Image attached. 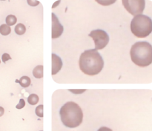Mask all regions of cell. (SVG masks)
<instances>
[{
  "label": "cell",
  "instance_id": "ac0fdd59",
  "mask_svg": "<svg viewBox=\"0 0 152 131\" xmlns=\"http://www.w3.org/2000/svg\"><path fill=\"white\" fill-rule=\"evenodd\" d=\"M27 2L28 5H30V6H33V7L38 5L40 4V2H39V1H31V0H29V1H28Z\"/></svg>",
  "mask_w": 152,
  "mask_h": 131
},
{
  "label": "cell",
  "instance_id": "44dd1931",
  "mask_svg": "<svg viewBox=\"0 0 152 131\" xmlns=\"http://www.w3.org/2000/svg\"><path fill=\"white\" fill-rule=\"evenodd\" d=\"M4 113H5V110H4V108H2V107H0V116H3Z\"/></svg>",
  "mask_w": 152,
  "mask_h": 131
},
{
  "label": "cell",
  "instance_id": "3957f363",
  "mask_svg": "<svg viewBox=\"0 0 152 131\" xmlns=\"http://www.w3.org/2000/svg\"><path fill=\"white\" fill-rule=\"evenodd\" d=\"M130 56L133 62L141 68L152 64V45L145 41L135 42L130 50Z\"/></svg>",
  "mask_w": 152,
  "mask_h": 131
},
{
  "label": "cell",
  "instance_id": "7402d4cb",
  "mask_svg": "<svg viewBox=\"0 0 152 131\" xmlns=\"http://www.w3.org/2000/svg\"><path fill=\"white\" fill-rule=\"evenodd\" d=\"M0 63H1V61H0Z\"/></svg>",
  "mask_w": 152,
  "mask_h": 131
},
{
  "label": "cell",
  "instance_id": "7a4b0ae2",
  "mask_svg": "<svg viewBox=\"0 0 152 131\" xmlns=\"http://www.w3.org/2000/svg\"><path fill=\"white\" fill-rule=\"evenodd\" d=\"M61 121L65 127L77 128L83 120V113L80 107L73 102L65 103L59 111Z\"/></svg>",
  "mask_w": 152,
  "mask_h": 131
},
{
  "label": "cell",
  "instance_id": "ba28073f",
  "mask_svg": "<svg viewBox=\"0 0 152 131\" xmlns=\"http://www.w3.org/2000/svg\"><path fill=\"white\" fill-rule=\"evenodd\" d=\"M52 75H56L63 67V61L56 54L52 53Z\"/></svg>",
  "mask_w": 152,
  "mask_h": 131
},
{
  "label": "cell",
  "instance_id": "ffe728a7",
  "mask_svg": "<svg viewBox=\"0 0 152 131\" xmlns=\"http://www.w3.org/2000/svg\"><path fill=\"white\" fill-rule=\"evenodd\" d=\"M97 131H113V130L111 129V128H107V127H102V128H100V129H98V130Z\"/></svg>",
  "mask_w": 152,
  "mask_h": 131
},
{
  "label": "cell",
  "instance_id": "52a82bcc",
  "mask_svg": "<svg viewBox=\"0 0 152 131\" xmlns=\"http://www.w3.org/2000/svg\"><path fill=\"white\" fill-rule=\"evenodd\" d=\"M52 33L51 37L52 39H56L59 38L61 35L63 34L64 27L58 19L57 16H56L55 13H52Z\"/></svg>",
  "mask_w": 152,
  "mask_h": 131
},
{
  "label": "cell",
  "instance_id": "d6986e66",
  "mask_svg": "<svg viewBox=\"0 0 152 131\" xmlns=\"http://www.w3.org/2000/svg\"><path fill=\"white\" fill-rule=\"evenodd\" d=\"M69 91H71L73 94H82L85 91V90H69Z\"/></svg>",
  "mask_w": 152,
  "mask_h": 131
},
{
  "label": "cell",
  "instance_id": "5bb4252c",
  "mask_svg": "<svg viewBox=\"0 0 152 131\" xmlns=\"http://www.w3.org/2000/svg\"><path fill=\"white\" fill-rule=\"evenodd\" d=\"M6 24L8 26H12V25H14L16 23V21H17V19L15 16L13 15H8V16L6 17Z\"/></svg>",
  "mask_w": 152,
  "mask_h": 131
},
{
  "label": "cell",
  "instance_id": "30bf717a",
  "mask_svg": "<svg viewBox=\"0 0 152 131\" xmlns=\"http://www.w3.org/2000/svg\"><path fill=\"white\" fill-rule=\"evenodd\" d=\"M16 82L20 83L22 88H28L30 84V79L28 76H22L20 78V80H16Z\"/></svg>",
  "mask_w": 152,
  "mask_h": 131
},
{
  "label": "cell",
  "instance_id": "7c38bea8",
  "mask_svg": "<svg viewBox=\"0 0 152 131\" xmlns=\"http://www.w3.org/2000/svg\"><path fill=\"white\" fill-rule=\"evenodd\" d=\"M26 31V27L23 24L20 23L18 25H16L15 27V33L18 35H22L24 34Z\"/></svg>",
  "mask_w": 152,
  "mask_h": 131
},
{
  "label": "cell",
  "instance_id": "9a60e30c",
  "mask_svg": "<svg viewBox=\"0 0 152 131\" xmlns=\"http://www.w3.org/2000/svg\"><path fill=\"white\" fill-rule=\"evenodd\" d=\"M35 112H36V116H38L39 117H43V105L42 104L39 105V106L36 108Z\"/></svg>",
  "mask_w": 152,
  "mask_h": 131
},
{
  "label": "cell",
  "instance_id": "603a6c76",
  "mask_svg": "<svg viewBox=\"0 0 152 131\" xmlns=\"http://www.w3.org/2000/svg\"><path fill=\"white\" fill-rule=\"evenodd\" d=\"M40 131H42V130H40Z\"/></svg>",
  "mask_w": 152,
  "mask_h": 131
},
{
  "label": "cell",
  "instance_id": "e0dca14e",
  "mask_svg": "<svg viewBox=\"0 0 152 131\" xmlns=\"http://www.w3.org/2000/svg\"><path fill=\"white\" fill-rule=\"evenodd\" d=\"M11 57L8 53H4L2 56V60L4 63H5L7 60H11Z\"/></svg>",
  "mask_w": 152,
  "mask_h": 131
},
{
  "label": "cell",
  "instance_id": "6da1fadb",
  "mask_svg": "<svg viewBox=\"0 0 152 131\" xmlns=\"http://www.w3.org/2000/svg\"><path fill=\"white\" fill-rule=\"evenodd\" d=\"M79 63L82 72L88 76L97 75L104 67L103 59L95 49L85 50L80 55Z\"/></svg>",
  "mask_w": 152,
  "mask_h": 131
},
{
  "label": "cell",
  "instance_id": "277c9868",
  "mask_svg": "<svg viewBox=\"0 0 152 131\" xmlns=\"http://www.w3.org/2000/svg\"><path fill=\"white\" fill-rule=\"evenodd\" d=\"M131 31L137 38L149 36L152 33V19L146 15H137L131 20Z\"/></svg>",
  "mask_w": 152,
  "mask_h": 131
},
{
  "label": "cell",
  "instance_id": "8992f818",
  "mask_svg": "<svg viewBox=\"0 0 152 131\" xmlns=\"http://www.w3.org/2000/svg\"><path fill=\"white\" fill-rule=\"evenodd\" d=\"M122 5L133 16L142 14L145 6V1L144 0H137V1H130V0H123Z\"/></svg>",
  "mask_w": 152,
  "mask_h": 131
},
{
  "label": "cell",
  "instance_id": "8fae6325",
  "mask_svg": "<svg viewBox=\"0 0 152 131\" xmlns=\"http://www.w3.org/2000/svg\"><path fill=\"white\" fill-rule=\"evenodd\" d=\"M11 32V29L10 26L7 25H2L0 26V33L3 36H7Z\"/></svg>",
  "mask_w": 152,
  "mask_h": 131
},
{
  "label": "cell",
  "instance_id": "4fadbf2b",
  "mask_svg": "<svg viewBox=\"0 0 152 131\" xmlns=\"http://www.w3.org/2000/svg\"><path fill=\"white\" fill-rule=\"evenodd\" d=\"M28 102L31 105H35L39 102V96L36 94H30L28 98Z\"/></svg>",
  "mask_w": 152,
  "mask_h": 131
},
{
  "label": "cell",
  "instance_id": "9c48e42d",
  "mask_svg": "<svg viewBox=\"0 0 152 131\" xmlns=\"http://www.w3.org/2000/svg\"><path fill=\"white\" fill-rule=\"evenodd\" d=\"M33 76L36 79H41L43 77V66L38 65L33 70Z\"/></svg>",
  "mask_w": 152,
  "mask_h": 131
},
{
  "label": "cell",
  "instance_id": "2e32d148",
  "mask_svg": "<svg viewBox=\"0 0 152 131\" xmlns=\"http://www.w3.org/2000/svg\"><path fill=\"white\" fill-rule=\"evenodd\" d=\"M25 106V102L23 99H21L20 100V103L16 106V109H22Z\"/></svg>",
  "mask_w": 152,
  "mask_h": 131
},
{
  "label": "cell",
  "instance_id": "5b68a950",
  "mask_svg": "<svg viewBox=\"0 0 152 131\" xmlns=\"http://www.w3.org/2000/svg\"><path fill=\"white\" fill-rule=\"evenodd\" d=\"M88 36L91 37L94 41L95 50H102L109 42V36L103 30L97 29L92 31Z\"/></svg>",
  "mask_w": 152,
  "mask_h": 131
}]
</instances>
